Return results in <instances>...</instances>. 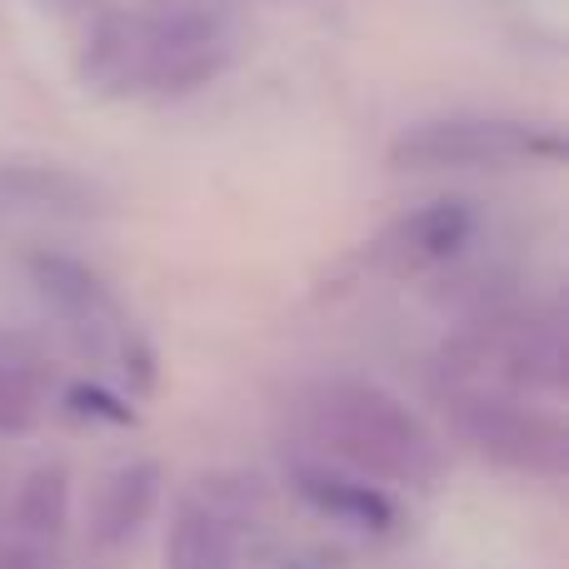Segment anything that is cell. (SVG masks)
Listing matches in <instances>:
<instances>
[{
	"mask_svg": "<svg viewBox=\"0 0 569 569\" xmlns=\"http://www.w3.org/2000/svg\"><path fill=\"white\" fill-rule=\"evenodd\" d=\"M475 230H480V216H475L470 200H460V196L425 200V206L395 216L390 226L370 240V266L390 280L435 276V270H445L450 260L465 256Z\"/></svg>",
	"mask_w": 569,
	"mask_h": 569,
	"instance_id": "cell-6",
	"label": "cell"
},
{
	"mask_svg": "<svg viewBox=\"0 0 569 569\" xmlns=\"http://www.w3.org/2000/svg\"><path fill=\"white\" fill-rule=\"evenodd\" d=\"M246 520L226 495H190L166 525V569H236Z\"/></svg>",
	"mask_w": 569,
	"mask_h": 569,
	"instance_id": "cell-8",
	"label": "cell"
},
{
	"mask_svg": "<svg viewBox=\"0 0 569 569\" xmlns=\"http://www.w3.org/2000/svg\"><path fill=\"white\" fill-rule=\"evenodd\" d=\"M26 276L36 300L46 305L56 320H66L70 330H110L116 325V295H110L106 276L96 266H86L80 256H66V250H36L26 260Z\"/></svg>",
	"mask_w": 569,
	"mask_h": 569,
	"instance_id": "cell-9",
	"label": "cell"
},
{
	"mask_svg": "<svg viewBox=\"0 0 569 569\" xmlns=\"http://www.w3.org/2000/svg\"><path fill=\"white\" fill-rule=\"evenodd\" d=\"M565 130L530 116L450 110L405 126L390 140V170L400 176H445V170H530L560 166Z\"/></svg>",
	"mask_w": 569,
	"mask_h": 569,
	"instance_id": "cell-3",
	"label": "cell"
},
{
	"mask_svg": "<svg viewBox=\"0 0 569 569\" xmlns=\"http://www.w3.org/2000/svg\"><path fill=\"white\" fill-rule=\"evenodd\" d=\"M50 375L30 345H0V440H26L46 420Z\"/></svg>",
	"mask_w": 569,
	"mask_h": 569,
	"instance_id": "cell-14",
	"label": "cell"
},
{
	"mask_svg": "<svg viewBox=\"0 0 569 569\" xmlns=\"http://www.w3.org/2000/svg\"><path fill=\"white\" fill-rule=\"evenodd\" d=\"M160 495H166V475H160L156 460L116 465L100 480L96 505H90V540H96V550H106V555L130 550L140 540V530L156 520Z\"/></svg>",
	"mask_w": 569,
	"mask_h": 569,
	"instance_id": "cell-10",
	"label": "cell"
},
{
	"mask_svg": "<svg viewBox=\"0 0 569 569\" xmlns=\"http://www.w3.org/2000/svg\"><path fill=\"white\" fill-rule=\"evenodd\" d=\"M70 505H76V490H70V470L60 460L26 470L16 485V500H10V520H16L20 545H30V550L56 545L70 525Z\"/></svg>",
	"mask_w": 569,
	"mask_h": 569,
	"instance_id": "cell-13",
	"label": "cell"
},
{
	"mask_svg": "<svg viewBox=\"0 0 569 569\" xmlns=\"http://www.w3.org/2000/svg\"><path fill=\"white\" fill-rule=\"evenodd\" d=\"M76 70L86 90L96 96H140V70H146V10H110L80 40Z\"/></svg>",
	"mask_w": 569,
	"mask_h": 569,
	"instance_id": "cell-11",
	"label": "cell"
},
{
	"mask_svg": "<svg viewBox=\"0 0 569 569\" xmlns=\"http://www.w3.org/2000/svg\"><path fill=\"white\" fill-rule=\"evenodd\" d=\"M440 370L445 385H480V390L560 405L569 385L565 315L540 305L475 315L440 345Z\"/></svg>",
	"mask_w": 569,
	"mask_h": 569,
	"instance_id": "cell-2",
	"label": "cell"
},
{
	"mask_svg": "<svg viewBox=\"0 0 569 569\" xmlns=\"http://www.w3.org/2000/svg\"><path fill=\"white\" fill-rule=\"evenodd\" d=\"M300 425L315 450L350 475L395 490H430L445 445L410 405L365 375H325L300 390Z\"/></svg>",
	"mask_w": 569,
	"mask_h": 569,
	"instance_id": "cell-1",
	"label": "cell"
},
{
	"mask_svg": "<svg viewBox=\"0 0 569 569\" xmlns=\"http://www.w3.org/2000/svg\"><path fill=\"white\" fill-rule=\"evenodd\" d=\"M290 485L315 515L345 525V530L360 535H390L400 525V510L385 495V485L365 480V475H350L330 460H300L290 470Z\"/></svg>",
	"mask_w": 569,
	"mask_h": 569,
	"instance_id": "cell-7",
	"label": "cell"
},
{
	"mask_svg": "<svg viewBox=\"0 0 569 569\" xmlns=\"http://www.w3.org/2000/svg\"><path fill=\"white\" fill-rule=\"evenodd\" d=\"M0 569H40V550H30V545H20V550L0 555Z\"/></svg>",
	"mask_w": 569,
	"mask_h": 569,
	"instance_id": "cell-15",
	"label": "cell"
},
{
	"mask_svg": "<svg viewBox=\"0 0 569 569\" xmlns=\"http://www.w3.org/2000/svg\"><path fill=\"white\" fill-rule=\"evenodd\" d=\"M236 60V30L216 6H170L146 16V70H140V96L186 100L216 86Z\"/></svg>",
	"mask_w": 569,
	"mask_h": 569,
	"instance_id": "cell-5",
	"label": "cell"
},
{
	"mask_svg": "<svg viewBox=\"0 0 569 569\" xmlns=\"http://www.w3.org/2000/svg\"><path fill=\"white\" fill-rule=\"evenodd\" d=\"M0 206L50 220H90L100 216V190L80 170L56 166V160H6L0 166Z\"/></svg>",
	"mask_w": 569,
	"mask_h": 569,
	"instance_id": "cell-12",
	"label": "cell"
},
{
	"mask_svg": "<svg viewBox=\"0 0 569 569\" xmlns=\"http://www.w3.org/2000/svg\"><path fill=\"white\" fill-rule=\"evenodd\" d=\"M440 405L455 440L470 445L480 460L515 475H535V480H565L569 475V425L560 405L480 390V385H445Z\"/></svg>",
	"mask_w": 569,
	"mask_h": 569,
	"instance_id": "cell-4",
	"label": "cell"
}]
</instances>
